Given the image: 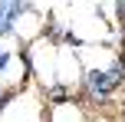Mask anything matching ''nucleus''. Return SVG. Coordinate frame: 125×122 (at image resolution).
I'll use <instances>...</instances> for the list:
<instances>
[{
	"mask_svg": "<svg viewBox=\"0 0 125 122\" xmlns=\"http://www.w3.org/2000/svg\"><path fill=\"white\" fill-rule=\"evenodd\" d=\"M56 56H59V46L50 43L46 36L33 40V43H30V53H26L30 66L36 69V76L43 79V83H53V79H56Z\"/></svg>",
	"mask_w": 125,
	"mask_h": 122,
	"instance_id": "f257e3e1",
	"label": "nucleus"
},
{
	"mask_svg": "<svg viewBox=\"0 0 125 122\" xmlns=\"http://www.w3.org/2000/svg\"><path fill=\"white\" fill-rule=\"evenodd\" d=\"M40 23H43V17H40L36 10H23L17 20V33H23V40H40Z\"/></svg>",
	"mask_w": 125,
	"mask_h": 122,
	"instance_id": "20e7f679",
	"label": "nucleus"
},
{
	"mask_svg": "<svg viewBox=\"0 0 125 122\" xmlns=\"http://www.w3.org/2000/svg\"><path fill=\"white\" fill-rule=\"evenodd\" d=\"M43 122H86V112L76 102H56V106H50Z\"/></svg>",
	"mask_w": 125,
	"mask_h": 122,
	"instance_id": "7ed1b4c3",
	"label": "nucleus"
},
{
	"mask_svg": "<svg viewBox=\"0 0 125 122\" xmlns=\"http://www.w3.org/2000/svg\"><path fill=\"white\" fill-rule=\"evenodd\" d=\"M82 69H86V66H82L79 53L59 46V56H56V83H62V86H79Z\"/></svg>",
	"mask_w": 125,
	"mask_h": 122,
	"instance_id": "f03ea898",
	"label": "nucleus"
}]
</instances>
